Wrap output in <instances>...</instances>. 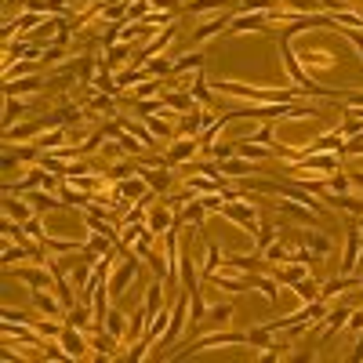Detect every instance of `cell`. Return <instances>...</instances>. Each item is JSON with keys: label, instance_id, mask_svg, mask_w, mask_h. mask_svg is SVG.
Masks as SVG:
<instances>
[{"label": "cell", "instance_id": "6da1fadb", "mask_svg": "<svg viewBox=\"0 0 363 363\" xmlns=\"http://www.w3.org/2000/svg\"><path fill=\"white\" fill-rule=\"evenodd\" d=\"M138 269H142V265H138V254H135V251H124V262L113 269V276H109V283H106L109 298H120V294L127 291V283L138 276Z\"/></svg>", "mask_w": 363, "mask_h": 363}, {"label": "cell", "instance_id": "7a4b0ae2", "mask_svg": "<svg viewBox=\"0 0 363 363\" xmlns=\"http://www.w3.org/2000/svg\"><path fill=\"white\" fill-rule=\"evenodd\" d=\"M222 214L226 218H232V222H236L240 229H248V232H254L258 229V222H262V218H258V211H254V207L248 204V200H229L226 207H222Z\"/></svg>", "mask_w": 363, "mask_h": 363}, {"label": "cell", "instance_id": "3957f363", "mask_svg": "<svg viewBox=\"0 0 363 363\" xmlns=\"http://www.w3.org/2000/svg\"><path fill=\"white\" fill-rule=\"evenodd\" d=\"M214 345H248V334H236V331H226V334H204V338H197L189 345V356L192 353H204V349H214Z\"/></svg>", "mask_w": 363, "mask_h": 363}, {"label": "cell", "instance_id": "277c9868", "mask_svg": "<svg viewBox=\"0 0 363 363\" xmlns=\"http://www.w3.org/2000/svg\"><path fill=\"white\" fill-rule=\"evenodd\" d=\"M186 298H189V291L182 294L178 305L171 309V323H167V331H164V338H160V349H171L182 338V327H186Z\"/></svg>", "mask_w": 363, "mask_h": 363}, {"label": "cell", "instance_id": "5b68a950", "mask_svg": "<svg viewBox=\"0 0 363 363\" xmlns=\"http://www.w3.org/2000/svg\"><path fill=\"white\" fill-rule=\"evenodd\" d=\"M58 345L69 353V360H84L87 356V338H84V331L80 327H62V334H58Z\"/></svg>", "mask_w": 363, "mask_h": 363}, {"label": "cell", "instance_id": "8992f818", "mask_svg": "<svg viewBox=\"0 0 363 363\" xmlns=\"http://www.w3.org/2000/svg\"><path fill=\"white\" fill-rule=\"evenodd\" d=\"M30 298H33V309H36V313H44V316H51V320L66 316V305H62V298H51L47 287H33Z\"/></svg>", "mask_w": 363, "mask_h": 363}, {"label": "cell", "instance_id": "52a82bcc", "mask_svg": "<svg viewBox=\"0 0 363 363\" xmlns=\"http://www.w3.org/2000/svg\"><path fill=\"white\" fill-rule=\"evenodd\" d=\"M138 175L142 178H146V186L153 189V192H160V197H164V192H171V167H146V164H138Z\"/></svg>", "mask_w": 363, "mask_h": 363}, {"label": "cell", "instance_id": "ba28073f", "mask_svg": "<svg viewBox=\"0 0 363 363\" xmlns=\"http://www.w3.org/2000/svg\"><path fill=\"white\" fill-rule=\"evenodd\" d=\"M15 276L19 280H25L30 287H47V291H55V283H58V276H55V269L51 265H44V269H15Z\"/></svg>", "mask_w": 363, "mask_h": 363}, {"label": "cell", "instance_id": "9c48e42d", "mask_svg": "<svg viewBox=\"0 0 363 363\" xmlns=\"http://www.w3.org/2000/svg\"><path fill=\"white\" fill-rule=\"evenodd\" d=\"M44 87V80L41 76H8L4 80V95H19V98H25V95H33V91H41Z\"/></svg>", "mask_w": 363, "mask_h": 363}, {"label": "cell", "instance_id": "30bf717a", "mask_svg": "<svg viewBox=\"0 0 363 363\" xmlns=\"http://www.w3.org/2000/svg\"><path fill=\"white\" fill-rule=\"evenodd\" d=\"M171 113L175 109H160V113H153V116H142L146 120V127L153 131V138H175V124H171Z\"/></svg>", "mask_w": 363, "mask_h": 363}, {"label": "cell", "instance_id": "8fae6325", "mask_svg": "<svg viewBox=\"0 0 363 363\" xmlns=\"http://www.w3.org/2000/svg\"><path fill=\"white\" fill-rule=\"evenodd\" d=\"M207 124H211V113H204V109H192V113L186 116V120L178 124V135H182V138H200Z\"/></svg>", "mask_w": 363, "mask_h": 363}, {"label": "cell", "instance_id": "7c38bea8", "mask_svg": "<svg viewBox=\"0 0 363 363\" xmlns=\"http://www.w3.org/2000/svg\"><path fill=\"white\" fill-rule=\"evenodd\" d=\"M171 211H175V207L167 204V200H160L157 207H153V214H149V222H146V226H149V229H153V232H157V236H160V232H167V229H171V226L178 222V218H175Z\"/></svg>", "mask_w": 363, "mask_h": 363}, {"label": "cell", "instance_id": "4fadbf2b", "mask_svg": "<svg viewBox=\"0 0 363 363\" xmlns=\"http://www.w3.org/2000/svg\"><path fill=\"white\" fill-rule=\"evenodd\" d=\"M342 146H345V135H342V127H334V131H327V135H320V138H313L305 146V153H342Z\"/></svg>", "mask_w": 363, "mask_h": 363}, {"label": "cell", "instance_id": "5bb4252c", "mask_svg": "<svg viewBox=\"0 0 363 363\" xmlns=\"http://www.w3.org/2000/svg\"><path fill=\"white\" fill-rule=\"evenodd\" d=\"M164 106L175 109V113H192V109L200 106V102L192 98V91L186 87V91H164Z\"/></svg>", "mask_w": 363, "mask_h": 363}, {"label": "cell", "instance_id": "9a60e30c", "mask_svg": "<svg viewBox=\"0 0 363 363\" xmlns=\"http://www.w3.org/2000/svg\"><path fill=\"white\" fill-rule=\"evenodd\" d=\"M349 313H353V305H338V309H327V313H323V342L331 338V334H338L345 323H349Z\"/></svg>", "mask_w": 363, "mask_h": 363}, {"label": "cell", "instance_id": "2e32d148", "mask_svg": "<svg viewBox=\"0 0 363 363\" xmlns=\"http://www.w3.org/2000/svg\"><path fill=\"white\" fill-rule=\"evenodd\" d=\"M4 218H15V222H30L33 218V204L30 200H15L11 192H4Z\"/></svg>", "mask_w": 363, "mask_h": 363}, {"label": "cell", "instance_id": "e0dca14e", "mask_svg": "<svg viewBox=\"0 0 363 363\" xmlns=\"http://www.w3.org/2000/svg\"><path fill=\"white\" fill-rule=\"evenodd\" d=\"M197 149H200V138H178L175 146L167 149V164H171V167H175V164H186Z\"/></svg>", "mask_w": 363, "mask_h": 363}, {"label": "cell", "instance_id": "ac0fdd59", "mask_svg": "<svg viewBox=\"0 0 363 363\" xmlns=\"http://www.w3.org/2000/svg\"><path fill=\"white\" fill-rule=\"evenodd\" d=\"M25 109H30V102H25V98H19V95H4V131H8V127H15V124L22 120Z\"/></svg>", "mask_w": 363, "mask_h": 363}, {"label": "cell", "instance_id": "d6986e66", "mask_svg": "<svg viewBox=\"0 0 363 363\" xmlns=\"http://www.w3.org/2000/svg\"><path fill=\"white\" fill-rule=\"evenodd\" d=\"M22 197L30 200L36 211H58V207L66 204L62 197H51V189H30V192H22Z\"/></svg>", "mask_w": 363, "mask_h": 363}, {"label": "cell", "instance_id": "ffe728a7", "mask_svg": "<svg viewBox=\"0 0 363 363\" xmlns=\"http://www.w3.org/2000/svg\"><path fill=\"white\" fill-rule=\"evenodd\" d=\"M91 320H95V309H87V305H69L66 309V323H69V327L91 331Z\"/></svg>", "mask_w": 363, "mask_h": 363}, {"label": "cell", "instance_id": "44dd1931", "mask_svg": "<svg viewBox=\"0 0 363 363\" xmlns=\"http://www.w3.org/2000/svg\"><path fill=\"white\" fill-rule=\"evenodd\" d=\"M218 167H222V175H229V178H248V175H254L251 160H243V157H229V160H222Z\"/></svg>", "mask_w": 363, "mask_h": 363}, {"label": "cell", "instance_id": "7402d4cb", "mask_svg": "<svg viewBox=\"0 0 363 363\" xmlns=\"http://www.w3.org/2000/svg\"><path fill=\"white\" fill-rule=\"evenodd\" d=\"M236 153H240L243 160H265V157H272V146H254V142L240 138L236 142Z\"/></svg>", "mask_w": 363, "mask_h": 363}, {"label": "cell", "instance_id": "603a6c76", "mask_svg": "<svg viewBox=\"0 0 363 363\" xmlns=\"http://www.w3.org/2000/svg\"><path fill=\"white\" fill-rule=\"evenodd\" d=\"M302 243H305V248H309V251H316L320 258H323V254H327V251H331V240H327V236H323V232H320V229H305V232H302Z\"/></svg>", "mask_w": 363, "mask_h": 363}, {"label": "cell", "instance_id": "cb8c5ba5", "mask_svg": "<svg viewBox=\"0 0 363 363\" xmlns=\"http://www.w3.org/2000/svg\"><path fill=\"white\" fill-rule=\"evenodd\" d=\"M189 91H192V98H197L200 106H207V102H211V91H207V76H204V66H200V69H192Z\"/></svg>", "mask_w": 363, "mask_h": 363}, {"label": "cell", "instance_id": "d4e9b609", "mask_svg": "<svg viewBox=\"0 0 363 363\" xmlns=\"http://www.w3.org/2000/svg\"><path fill=\"white\" fill-rule=\"evenodd\" d=\"M127 316L120 313V309H109V316H106V331L113 334L116 342H127V323H124Z\"/></svg>", "mask_w": 363, "mask_h": 363}, {"label": "cell", "instance_id": "484cf974", "mask_svg": "<svg viewBox=\"0 0 363 363\" xmlns=\"http://www.w3.org/2000/svg\"><path fill=\"white\" fill-rule=\"evenodd\" d=\"M226 262H222V248H218V243H211L207 240V258H204V265H200V272L204 276H211V272H218Z\"/></svg>", "mask_w": 363, "mask_h": 363}, {"label": "cell", "instance_id": "4316f807", "mask_svg": "<svg viewBox=\"0 0 363 363\" xmlns=\"http://www.w3.org/2000/svg\"><path fill=\"white\" fill-rule=\"evenodd\" d=\"M302 62L313 69H334V55H327V51H305Z\"/></svg>", "mask_w": 363, "mask_h": 363}, {"label": "cell", "instance_id": "83f0119b", "mask_svg": "<svg viewBox=\"0 0 363 363\" xmlns=\"http://www.w3.org/2000/svg\"><path fill=\"white\" fill-rule=\"evenodd\" d=\"M291 287H294V294H298V298H302V302H316V298H320V287H316V283H313V280H309V276H302V280H294V283H291Z\"/></svg>", "mask_w": 363, "mask_h": 363}, {"label": "cell", "instance_id": "f1b7e54d", "mask_svg": "<svg viewBox=\"0 0 363 363\" xmlns=\"http://www.w3.org/2000/svg\"><path fill=\"white\" fill-rule=\"evenodd\" d=\"M287 254H291V251H287V243H280V240H272L269 248L262 251L265 262H276V265H280V262H287Z\"/></svg>", "mask_w": 363, "mask_h": 363}, {"label": "cell", "instance_id": "f546056e", "mask_svg": "<svg viewBox=\"0 0 363 363\" xmlns=\"http://www.w3.org/2000/svg\"><path fill=\"white\" fill-rule=\"evenodd\" d=\"M243 334H248V345H254V349H265L272 342V331L265 327V323H262V327H254V331H243Z\"/></svg>", "mask_w": 363, "mask_h": 363}, {"label": "cell", "instance_id": "4dcf8cb0", "mask_svg": "<svg viewBox=\"0 0 363 363\" xmlns=\"http://www.w3.org/2000/svg\"><path fill=\"white\" fill-rule=\"evenodd\" d=\"M146 309H149L153 316H157L160 309H164V291H160V280H157V283H153V287L146 291Z\"/></svg>", "mask_w": 363, "mask_h": 363}, {"label": "cell", "instance_id": "1f68e13d", "mask_svg": "<svg viewBox=\"0 0 363 363\" xmlns=\"http://www.w3.org/2000/svg\"><path fill=\"white\" fill-rule=\"evenodd\" d=\"M331 25H334V30H338V33L345 36V41H349V44H353V47H356V55L363 58V33H356V30H353V25H338V22H331Z\"/></svg>", "mask_w": 363, "mask_h": 363}, {"label": "cell", "instance_id": "d6a6232c", "mask_svg": "<svg viewBox=\"0 0 363 363\" xmlns=\"http://www.w3.org/2000/svg\"><path fill=\"white\" fill-rule=\"evenodd\" d=\"M204 153H207L211 160L222 164V160H229V157H236V146H218V142H211V146H204Z\"/></svg>", "mask_w": 363, "mask_h": 363}, {"label": "cell", "instance_id": "836d02e7", "mask_svg": "<svg viewBox=\"0 0 363 363\" xmlns=\"http://www.w3.org/2000/svg\"><path fill=\"white\" fill-rule=\"evenodd\" d=\"M204 214H207V207L200 204V200H192V204H186V214H182V218H186V222H192V226H204Z\"/></svg>", "mask_w": 363, "mask_h": 363}, {"label": "cell", "instance_id": "e575fe53", "mask_svg": "<svg viewBox=\"0 0 363 363\" xmlns=\"http://www.w3.org/2000/svg\"><path fill=\"white\" fill-rule=\"evenodd\" d=\"M254 287H258V291H262V294L269 298V302H272V305H276V302H280V287H276V283H272L269 276H258V280H254Z\"/></svg>", "mask_w": 363, "mask_h": 363}, {"label": "cell", "instance_id": "d590c367", "mask_svg": "<svg viewBox=\"0 0 363 363\" xmlns=\"http://www.w3.org/2000/svg\"><path fill=\"white\" fill-rule=\"evenodd\" d=\"M87 251H91V254H109V251H113V240L102 236V232H95V236L87 240Z\"/></svg>", "mask_w": 363, "mask_h": 363}, {"label": "cell", "instance_id": "8d00e7d4", "mask_svg": "<svg viewBox=\"0 0 363 363\" xmlns=\"http://www.w3.org/2000/svg\"><path fill=\"white\" fill-rule=\"evenodd\" d=\"M232 0H189V11H218V8H229Z\"/></svg>", "mask_w": 363, "mask_h": 363}, {"label": "cell", "instance_id": "74e56055", "mask_svg": "<svg viewBox=\"0 0 363 363\" xmlns=\"http://www.w3.org/2000/svg\"><path fill=\"white\" fill-rule=\"evenodd\" d=\"M127 55H131V44H127V41L106 47V62H109V66H113V62H120V58H127Z\"/></svg>", "mask_w": 363, "mask_h": 363}, {"label": "cell", "instance_id": "f35d334b", "mask_svg": "<svg viewBox=\"0 0 363 363\" xmlns=\"http://www.w3.org/2000/svg\"><path fill=\"white\" fill-rule=\"evenodd\" d=\"M25 258H33L30 251H19V248H11V240H4V265H15V262H25Z\"/></svg>", "mask_w": 363, "mask_h": 363}, {"label": "cell", "instance_id": "ab89813d", "mask_svg": "<svg viewBox=\"0 0 363 363\" xmlns=\"http://www.w3.org/2000/svg\"><path fill=\"white\" fill-rule=\"evenodd\" d=\"M204 66V55L197 51V55H182L178 62H175V73H186V69H200Z\"/></svg>", "mask_w": 363, "mask_h": 363}, {"label": "cell", "instance_id": "60d3db41", "mask_svg": "<svg viewBox=\"0 0 363 363\" xmlns=\"http://www.w3.org/2000/svg\"><path fill=\"white\" fill-rule=\"evenodd\" d=\"M58 197L66 200V204H73V207H87V204H91V200L84 197V192H73V186H69V182L62 186V192H58Z\"/></svg>", "mask_w": 363, "mask_h": 363}, {"label": "cell", "instance_id": "b9f144b4", "mask_svg": "<svg viewBox=\"0 0 363 363\" xmlns=\"http://www.w3.org/2000/svg\"><path fill=\"white\" fill-rule=\"evenodd\" d=\"M30 323L36 327V334H41V338H58V334H62L58 323H44V320H30Z\"/></svg>", "mask_w": 363, "mask_h": 363}, {"label": "cell", "instance_id": "7bdbcfd3", "mask_svg": "<svg viewBox=\"0 0 363 363\" xmlns=\"http://www.w3.org/2000/svg\"><path fill=\"white\" fill-rule=\"evenodd\" d=\"M146 73H149V76H167V73H175V62H167V58L146 62Z\"/></svg>", "mask_w": 363, "mask_h": 363}, {"label": "cell", "instance_id": "ee69618b", "mask_svg": "<svg viewBox=\"0 0 363 363\" xmlns=\"http://www.w3.org/2000/svg\"><path fill=\"white\" fill-rule=\"evenodd\" d=\"M160 109H164V95H160V98H142V102H138V113H142V116H153V113H160Z\"/></svg>", "mask_w": 363, "mask_h": 363}, {"label": "cell", "instance_id": "f6af8a7d", "mask_svg": "<svg viewBox=\"0 0 363 363\" xmlns=\"http://www.w3.org/2000/svg\"><path fill=\"white\" fill-rule=\"evenodd\" d=\"M232 316V305H214V309H207V316L204 320H214V323H229Z\"/></svg>", "mask_w": 363, "mask_h": 363}, {"label": "cell", "instance_id": "bcb514c9", "mask_svg": "<svg viewBox=\"0 0 363 363\" xmlns=\"http://www.w3.org/2000/svg\"><path fill=\"white\" fill-rule=\"evenodd\" d=\"M25 232H30L33 240H44V236H47V229H44V222H41L36 214L30 218V222H25ZM41 248H44V243H41Z\"/></svg>", "mask_w": 363, "mask_h": 363}, {"label": "cell", "instance_id": "7dc6e473", "mask_svg": "<svg viewBox=\"0 0 363 363\" xmlns=\"http://www.w3.org/2000/svg\"><path fill=\"white\" fill-rule=\"evenodd\" d=\"M248 142H265V146H272V127H269V124H262L254 135H248Z\"/></svg>", "mask_w": 363, "mask_h": 363}, {"label": "cell", "instance_id": "c3c4849f", "mask_svg": "<svg viewBox=\"0 0 363 363\" xmlns=\"http://www.w3.org/2000/svg\"><path fill=\"white\" fill-rule=\"evenodd\" d=\"M349 331H353V334L363 331V309H353V313H349Z\"/></svg>", "mask_w": 363, "mask_h": 363}, {"label": "cell", "instance_id": "681fc988", "mask_svg": "<svg viewBox=\"0 0 363 363\" xmlns=\"http://www.w3.org/2000/svg\"><path fill=\"white\" fill-rule=\"evenodd\" d=\"M4 323H30V316L19 313V309H4Z\"/></svg>", "mask_w": 363, "mask_h": 363}, {"label": "cell", "instance_id": "f907efd6", "mask_svg": "<svg viewBox=\"0 0 363 363\" xmlns=\"http://www.w3.org/2000/svg\"><path fill=\"white\" fill-rule=\"evenodd\" d=\"M153 11H178V0H149Z\"/></svg>", "mask_w": 363, "mask_h": 363}, {"label": "cell", "instance_id": "816d5d0a", "mask_svg": "<svg viewBox=\"0 0 363 363\" xmlns=\"http://www.w3.org/2000/svg\"><path fill=\"white\" fill-rule=\"evenodd\" d=\"M353 276L363 283V254H360V262H356V269H353Z\"/></svg>", "mask_w": 363, "mask_h": 363}, {"label": "cell", "instance_id": "f5cc1de1", "mask_svg": "<svg viewBox=\"0 0 363 363\" xmlns=\"http://www.w3.org/2000/svg\"><path fill=\"white\" fill-rule=\"evenodd\" d=\"M353 186H360V189H363V171H353Z\"/></svg>", "mask_w": 363, "mask_h": 363}, {"label": "cell", "instance_id": "db71d44e", "mask_svg": "<svg viewBox=\"0 0 363 363\" xmlns=\"http://www.w3.org/2000/svg\"><path fill=\"white\" fill-rule=\"evenodd\" d=\"M356 222H360V229H363V214H360V218H356Z\"/></svg>", "mask_w": 363, "mask_h": 363}, {"label": "cell", "instance_id": "11a10c76", "mask_svg": "<svg viewBox=\"0 0 363 363\" xmlns=\"http://www.w3.org/2000/svg\"><path fill=\"white\" fill-rule=\"evenodd\" d=\"M360 291H363V283H360Z\"/></svg>", "mask_w": 363, "mask_h": 363}]
</instances>
